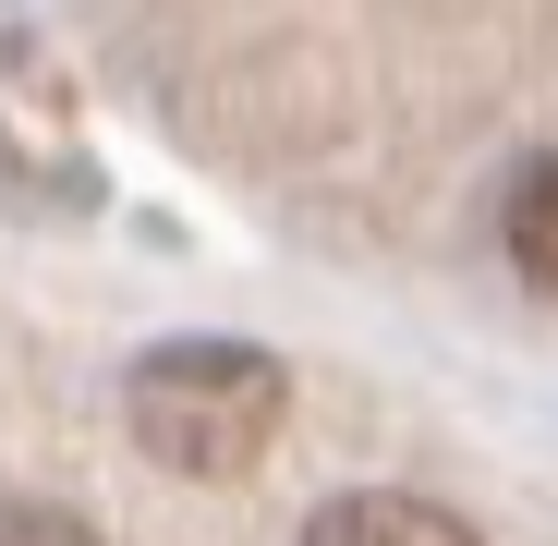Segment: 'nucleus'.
Listing matches in <instances>:
<instances>
[{
  "label": "nucleus",
  "instance_id": "obj_2",
  "mask_svg": "<svg viewBox=\"0 0 558 546\" xmlns=\"http://www.w3.org/2000/svg\"><path fill=\"white\" fill-rule=\"evenodd\" d=\"M304 546H474V522L437 498H401V486H352L304 522Z\"/></svg>",
  "mask_w": 558,
  "mask_h": 546
},
{
  "label": "nucleus",
  "instance_id": "obj_1",
  "mask_svg": "<svg viewBox=\"0 0 558 546\" xmlns=\"http://www.w3.org/2000/svg\"><path fill=\"white\" fill-rule=\"evenodd\" d=\"M279 413H292V377H279V352L255 340H158L134 364V449L182 486H231L267 462Z\"/></svg>",
  "mask_w": 558,
  "mask_h": 546
},
{
  "label": "nucleus",
  "instance_id": "obj_4",
  "mask_svg": "<svg viewBox=\"0 0 558 546\" xmlns=\"http://www.w3.org/2000/svg\"><path fill=\"white\" fill-rule=\"evenodd\" d=\"M0 546H98V522L61 510V498H13L0 510Z\"/></svg>",
  "mask_w": 558,
  "mask_h": 546
},
{
  "label": "nucleus",
  "instance_id": "obj_3",
  "mask_svg": "<svg viewBox=\"0 0 558 546\" xmlns=\"http://www.w3.org/2000/svg\"><path fill=\"white\" fill-rule=\"evenodd\" d=\"M498 243L534 292H558V158H522L510 170V207H498Z\"/></svg>",
  "mask_w": 558,
  "mask_h": 546
}]
</instances>
